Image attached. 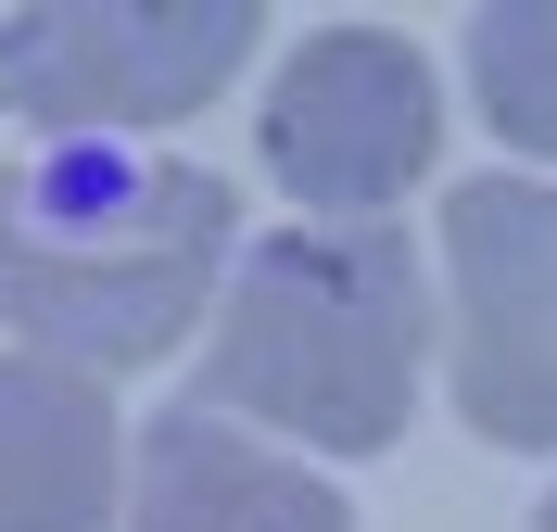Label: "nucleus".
<instances>
[{
    "instance_id": "nucleus-1",
    "label": "nucleus",
    "mask_w": 557,
    "mask_h": 532,
    "mask_svg": "<svg viewBox=\"0 0 557 532\" xmlns=\"http://www.w3.org/2000/svg\"><path fill=\"white\" fill-rule=\"evenodd\" d=\"M228 228H242V203L215 165L38 140L0 165V330H26V355H51L76 381L152 368L203 318Z\"/></svg>"
},
{
    "instance_id": "nucleus-2",
    "label": "nucleus",
    "mask_w": 557,
    "mask_h": 532,
    "mask_svg": "<svg viewBox=\"0 0 557 532\" xmlns=\"http://www.w3.org/2000/svg\"><path fill=\"white\" fill-rule=\"evenodd\" d=\"M418 355H431V292L406 228H278L228 280L203 393L330 457H381L418 406Z\"/></svg>"
},
{
    "instance_id": "nucleus-3",
    "label": "nucleus",
    "mask_w": 557,
    "mask_h": 532,
    "mask_svg": "<svg viewBox=\"0 0 557 532\" xmlns=\"http://www.w3.org/2000/svg\"><path fill=\"white\" fill-rule=\"evenodd\" d=\"M242 0H139V13H0V102L38 140L114 152V127H177L253 64Z\"/></svg>"
},
{
    "instance_id": "nucleus-4",
    "label": "nucleus",
    "mask_w": 557,
    "mask_h": 532,
    "mask_svg": "<svg viewBox=\"0 0 557 532\" xmlns=\"http://www.w3.org/2000/svg\"><path fill=\"white\" fill-rule=\"evenodd\" d=\"M267 177L292 203H317L330 228H368L381 203H406V177H431L444 152V89L406 38L381 26H330L305 38L267 89Z\"/></svg>"
},
{
    "instance_id": "nucleus-5",
    "label": "nucleus",
    "mask_w": 557,
    "mask_h": 532,
    "mask_svg": "<svg viewBox=\"0 0 557 532\" xmlns=\"http://www.w3.org/2000/svg\"><path fill=\"white\" fill-rule=\"evenodd\" d=\"M456 267V406L482 444H557V190L469 177L444 203Z\"/></svg>"
},
{
    "instance_id": "nucleus-6",
    "label": "nucleus",
    "mask_w": 557,
    "mask_h": 532,
    "mask_svg": "<svg viewBox=\"0 0 557 532\" xmlns=\"http://www.w3.org/2000/svg\"><path fill=\"white\" fill-rule=\"evenodd\" d=\"M127 532H355V507L330 495L305 457H278V444L228 431L215 406H177V419L139 431Z\"/></svg>"
},
{
    "instance_id": "nucleus-7",
    "label": "nucleus",
    "mask_w": 557,
    "mask_h": 532,
    "mask_svg": "<svg viewBox=\"0 0 557 532\" xmlns=\"http://www.w3.org/2000/svg\"><path fill=\"white\" fill-rule=\"evenodd\" d=\"M114 520V406L51 355L0 368V532H102Z\"/></svg>"
},
{
    "instance_id": "nucleus-8",
    "label": "nucleus",
    "mask_w": 557,
    "mask_h": 532,
    "mask_svg": "<svg viewBox=\"0 0 557 532\" xmlns=\"http://www.w3.org/2000/svg\"><path fill=\"white\" fill-rule=\"evenodd\" d=\"M469 76H482V114L507 127V152H545L557 165V0L482 13L469 26Z\"/></svg>"
},
{
    "instance_id": "nucleus-9",
    "label": "nucleus",
    "mask_w": 557,
    "mask_h": 532,
    "mask_svg": "<svg viewBox=\"0 0 557 532\" xmlns=\"http://www.w3.org/2000/svg\"><path fill=\"white\" fill-rule=\"evenodd\" d=\"M532 532H557V495H545V520H532Z\"/></svg>"
}]
</instances>
